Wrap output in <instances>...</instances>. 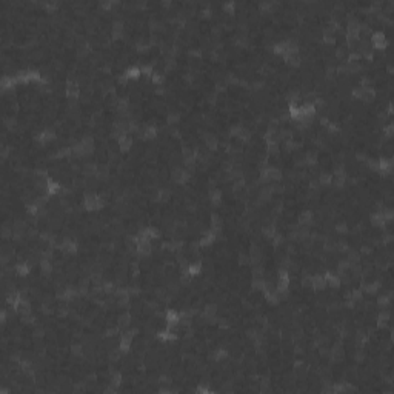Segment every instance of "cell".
<instances>
[{
    "instance_id": "obj_1",
    "label": "cell",
    "mask_w": 394,
    "mask_h": 394,
    "mask_svg": "<svg viewBox=\"0 0 394 394\" xmlns=\"http://www.w3.org/2000/svg\"><path fill=\"white\" fill-rule=\"evenodd\" d=\"M371 42L377 49H383L386 46V40H385V36L382 33H374L373 37H371Z\"/></svg>"
},
{
    "instance_id": "obj_2",
    "label": "cell",
    "mask_w": 394,
    "mask_h": 394,
    "mask_svg": "<svg viewBox=\"0 0 394 394\" xmlns=\"http://www.w3.org/2000/svg\"><path fill=\"white\" fill-rule=\"evenodd\" d=\"M166 322H168L169 326H174L176 323L180 322V314L176 313V311H171V309H169V311L166 313Z\"/></svg>"
},
{
    "instance_id": "obj_3",
    "label": "cell",
    "mask_w": 394,
    "mask_h": 394,
    "mask_svg": "<svg viewBox=\"0 0 394 394\" xmlns=\"http://www.w3.org/2000/svg\"><path fill=\"white\" fill-rule=\"evenodd\" d=\"M66 96L70 99H75L79 96V86L74 83V82H68V86H66Z\"/></svg>"
},
{
    "instance_id": "obj_4",
    "label": "cell",
    "mask_w": 394,
    "mask_h": 394,
    "mask_svg": "<svg viewBox=\"0 0 394 394\" xmlns=\"http://www.w3.org/2000/svg\"><path fill=\"white\" fill-rule=\"evenodd\" d=\"M311 285L316 288V289H323L326 287V282H325V277L323 276H316L311 279Z\"/></svg>"
},
{
    "instance_id": "obj_5",
    "label": "cell",
    "mask_w": 394,
    "mask_h": 394,
    "mask_svg": "<svg viewBox=\"0 0 394 394\" xmlns=\"http://www.w3.org/2000/svg\"><path fill=\"white\" fill-rule=\"evenodd\" d=\"M119 145H120L122 149H129L131 145H132V140H131V137L128 134H123V136L119 137Z\"/></svg>"
},
{
    "instance_id": "obj_6",
    "label": "cell",
    "mask_w": 394,
    "mask_h": 394,
    "mask_svg": "<svg viewBox=\"0 0 394 394\" xmlns=\"http://www.w3.org/2000/svg\"><path fill=\"white\" fill-rule=\"evenodd\" d=\"M139 74H140V70H139V68H136V66L129 68V70L125 72V75L128 77V79H137V77H139Z\"/></svg>"
},
{
    "instance_id": "obj_7",
    "label": "cell",
    "mask_w": 394,
    "mask_h": 394,
    "mask_svg": "<svg viewBox=\"0 0 394 394\" xmlns=\"http://www.w3.org/2000/svg\"><path fill=\"white\" fill-rule=\"evenodd\" d=\"M311 219H313V214H311L309 211H305L303 214L300 215V219H299V220H300V223H302V225H308V223H311Z\"/></svg>"
},
{
    "instance_id": "obj_8",
    "label": "cell",
    "mask_w": 394,
    "mask_h": 394,
    "mask_svg": "<svg viewBox=\"0 0 394 394\" xmlns=\"http://www.w3.org/2000/svg\"><path fill=\"white\" fill-rule=\"evenodd\" d=\"M16 271H17V274H20V276H25V274H28V265L18 263L17 267H16Z\"/></svg>"
},
{
    "instance_id": "obj_9",
    "label": "cell",
    "mask_w": 394,
    "mask_h": 394,
    "mask_svg": "<svg viewBox=\"0 0 394 394\" xmlns=\"http://www.w3.org/2000/svg\"><path fill=\"white\" fill-rule=\"evenodd\" d=\"M11 86H13V79L3 77V79H2V88H3V90H8V88H11Z\"/></svg>"
},
{
    "instance_id": "obj_10",
    "label": "cell",
    "mask_w": 394,
    "mask_h": 394,
    "mask_svg": "<svg viewBox=\"0 0 394 394\" xmlns=\"http://www.w3.org/2000/svg\"><path fill=\"white\" fill-rule=\"evenodd\" d=\"M145 137H146V139H153V137H156V129H154L153 126H148V128L145 129Z\"/></svg>"
},
{
    "instance_id": "obj_11",
    "label": "cell",
    "mask_w": 394,
    "mask_h": 394,
    "mask_svg": "<svg viewBox=\"0 0 394 394\" xmlns=\"http://www.w3.org/2000/svg\"><path fill=\"white\" fill-rule=\"evenodd\" d=\"M128 323H129V314H123V316L119 317V325L120 326H126Z\"/></svg>"
},
{
    "instance_id": "obj_12",
    "label": "cell",
    "mask_w": 394,
    "mask_h": 394,
    "mask_svg": "<svg viewBox=\"0 0 394 394\" xmlns=\"http://www.w3.org/2000/svg\"><path fill=\"white\" fill-rule=\"evenodd\" d=\"M220 196H222L220 191H219V189H214V191L211 193V200H213L214 203H219V202H220Z\"/></svg>"
},
{
    "instance_id": "obj_13",
    "label": "cell",
    "mask_w": 394,
    "mask_h": 394,
    "mask_svg": "<svg viewBox=\"0 0 394 394\" xmlns=\"http://www.w3.org/2000/svg\"><path fill=\"white\" fill-rule=\"evenodd\" d=\"M153 80H154L156 83H162V82H163V75L159 74V72H153Z\"/></svg>"
},
{
    "instance_id": "obj_14",
    "label": "cell",
    "mask_w": 394,
    "mask_h": 394,
    "mask_svg": "<svg viewBox=\"0 0 394 394\" xmlns=\"http://www.w3.org/2000/svg\"><path fill=\"white\" fill-rule=\"evenodd\" d=\"M337 231H339V233H345V231H346V225H345V223H339V225H337Z\"/></svg>"
},
{
    "instance_id": "obj_15",
    "label": "cell",
    "mask_w": 394,
    "mask_h": 394,
    "mask_svg": "<svg viewBox=\"0 0 394 394\" xmlns=\"http://www.w3.org/2000/svg\"><path fill=\"white\" fill-rule=\"evenodd\" d=\"M223 8H225V9H228V11H230V9H231V8H234V3H233V2H230V3H225V5H223Z\"/></svg>"
}]
</instances>
